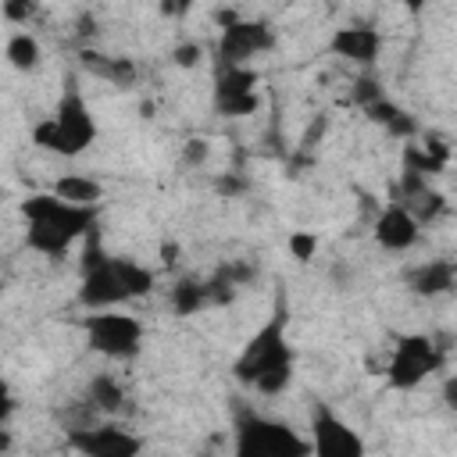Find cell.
Returning <instances> with one entry per match:
<instances>
[{
	"mask_svg": "<svg viewBox=\"0 0 457 457\" xmlns=\"http://www.w3.org/2000/svg\"><path fill=\"white\" fill-rule=\"evenodd\" d=\"M154 289V271L129 261V257H107L100 250L96 232H86V250H82V289L79 300L86 307H118L125 300L146 296Z\"/></svg>",
	"mask_w": 457,
	"mask_h": 457,
	"instance_id": "cell-1",
	"label": "cell"
},
{
	"mask_svg": "<svg viewBox=\"0 0 457 457\" xmlns=\"http://www.w3.org/2000/svg\"><path fill=\"white\" fill-rule=\"evenodd\" d=\"M232 375L243 386H253L264 396H275L293 378V350L286 343V307L278 300L275 314L246 339L239 357L232 361Z\"/></svg>",
	"mask_w": 457,
	"mask_h": 457,
	"instance_id": "cell-2",
	"label": "cell"
},
{
	"mask_svg": "<svg viewBox=\"0 0 457 457\" xmlns=\"http://www.w3.org/2000/svg\"><path fill=\"white\" fill-rule=\"evenodd\" d=\"M21 214L29 221L25 243L43 257H61L79 236H86L96 225V204H68L54 193H36L21 200Z\"/></svg>",
	"mask_w": 457,
	"mask_h": 457,
	"instance_id": "cell-3",
	"label": "cell"
},
{
	"mask_svg": "<svg viewBox=\"0 0 457 457\" xmlns=\"http://www.w3.org/2000/svg\"><path fill=\"white\" fill-rule=\"evenodd\" d=\"M236 453L239 457H300V453H311V439H300L282 421L243 411L236 418Z\"/></svg>",
	"mask_w": 457,
	"mask_h": 457,
	"instance_id": "cell-4",
	"label": "cell"
},
{
	"mask_svg": "<svg viewBox=\"0 0 457 457\" xmlns=\"http://www.w3.org/2000/svg\"><path fill=\"white\" fill-rule=\"evenodd\" d=\"M82 328H86L89 350H96L111 361L136 357L139 346H143V325L132 314H114V311L104 307V314H89Z\"/></svg>",
	"mask_w": 457,
	"mask_h": 457,
	"instance_id": "cell-5",
	"label": "cell"
},
{
	"mask_svg": "<svg viewBox=\"0 0 457 457\" xmlns=\"http://www.w3.org/2000/svg\"><path fill=\"white\" fill-rule=\"evenodd\" d=\"M439 368V350L428 336H403L396 343V353L389 361V382L396 389H414L428 371Z\"/></svg>",
	"mask_w": 457,
	"mask_h": 457,
	"instance_id": "cell-6",
	"label": "cell"
},
{
	"mask_svg": "<svg viewBox=\"0 0 457 457\" xmlns=\"http://www.w3.org/2000/svg\"><path fill=\"white\" fill-rule=\"evenodd\" d=\"M311 450L318 457H361L364 439L339 414H332L325 403H318L311 411Z\"/></svg>",
	"mask_w": 457,
	"mask_h": 457,
	"instance_id": "cell-7",
	"label": "cell"
},
{
	"mask_svg": "<svg viewBox=\"0 0 457 457\" xmlns=\"http://www.w3.org/2000/svg\"><path fill=\"white\" fill-rule=\"evenodd\" d=\"M275 46V32L268 21H232L221 29V43H218V57L221 64H246L253 54H264Z\"/></svg>",
	"mask_w": 457,
	"mask_h": 457,
	"instance_id": "cell-8",
	"label": "cell"
},
{
	"mask_svg": "<svg viewBox=\"0 0 457 457\" xmlns=\"http://www.w3.org/2000/svg\"><path fill=\"white\" fill-rule=\"evenodd\" d=\"M71 446L86 457H132L139 453V439L121 428V425H82V428H68Z\"/></svg>",
	"mask_w": 457,
	"mask_h": 457,
	"instance_id": "cell-9",
	"label": "cell"
},
{
	"mask_svg": "<svg viewBox=\"0 0 457 457\" xmlns=\"http://www.w3.org/2000/svg\"><path fill=\"white\" fill-rule=\"evenodd\" d=\"M50 118H54L57 129L64 132V139H68V146H71V157L82 154L86 146H93V139H96V121H93V114H89V107H86V100H82V93H79L75 86L64 89V96L57 100V111H54Z\"/></svg>",
	"mask_w": 457,
	"mask_h": 457,
	"instance_id": "cell-10",
	"label": "cell"
},
{
	"mask_svg": "<svg viewBox=\"0 0 457 457\" xmlns=\"http://www.w3.org/2000/svg\"><path fill=\"white\" fill-rule=\"evenodd\" d=\"M418 232H421V221H418L400 200H393V204L378 214V221H375V243H378L382 250H393V253L411 250V246L418 243Z\"/></svg>",
	"mask_w": 457,
	"mask_h": 457,
	"instance_id": "cell-11",
	"label": "cell"
},
{
	"mask_svg": "<svg viewBox=\"0 0 457 457\" xmlns=\"http://www.w3.org/2000/svg\"><path fill=\"white\" fill-rule=\"evenodd\" d=\"M328 46H332V54H339V57H346V61L371 64V61L378 57L382 39H378V32L368 29V25H350V29H336V36H332Z\"/></svg>",
	"mask_w": 457,
	"mask_h": 457,
	"instance_id": "cell-12",
	"label": "cell"
},
{
	"mask_svg": "<svg viewBox=\"0 0 457 457\" xmlns=\"http://www.w3.org/2000/svg\"><path fill=\"white\" fill-rule=\"evenodd\" d=\"M79 61H82V68L89 75H96V79H104V82H111L118 89H129L136 82V64L129 57H111V54H100V50H89L86 46L79 54Z\"/></svg>",
	"mask_w": 457,
	"mask_h": 457,
	"instance_id": "cell-13",
	"label": "cell"
},
{
	"mask_svg": "<svg viewBox=\"0 0 457 457\" xmlns=\"http://www.w3.org/2000/svg\"><path fill=\"white\" fill-rule=\"evenodd\" d=\"M407 286L418 296H439L453 286V264L450 261H425L414 271H407Z\"/></svg>",
	"mask_w": 457,
	"mask_h": 457,
	"instance_id": "cell-14",
	"label": "cell"
},
{
	"mask_svg": "<svg viewBox=\"0 0 457 457\" xmlns=\"http://www.w3.org/2000/svg\"><path fill=\"white\" fill-rule=\"evenodd\" d=\"M50 193L54 196H61V200H68V204H82V207H89V204H96L100 196H104V186L93 179V175H61L54 186H50Z\"/></svg>",
	"mask_w": 457,
	"mask_h": 457,
	"instance_id": "cell-15",
	"label": "cell"
},
{
	"mask_svg": "<svg viewBox=\"0 0 457 457\" xmlns=\"http://www.w3.org/2000/svg\"><path fill=\"white\" fill-rule=\"evenodd\" d=\"M253 86H257V71L253 68H246V64H221V71L214 79V104L243 96V93H253Z\"/></svg>",
	"mask_w": 457,
	"mask_h": 457,
	"instance_id": "cell-16",
	"label": "cell"
},
{
	"mask_svg": "<svg viewBox=\"0 0 457 457\" xmlns=\"http://www.w3.org/2000/svg\"><path fill=\"white\" fill-rule=\"evenodd\" d=\"M86 400L96 407V414H114V411L125 407V389L114 375H96L86 386Z\"/></svg>",
	"mask_w": 457,
	"mask_h": 457,
	"instance_id": "cell-17",
	"label": "cell"
},
{
	"mask_svg": "<svg viewBox=\"0 0 457 457\" xmlns=\"http://www.w3.org/2000/svg\"><path fill=\"white\" fill-rule=\"evenodd\" d=\"M204 303H211V289H207V282L182 278V282L171 286V307H175L179 314H193V311H200Z\"/></svg>",
	"mask_w": 457,
	"mask_h": 457,
	"instance_id": "cell-18",
	"label": "cell"
},
{
	"mask_svg": "<svg viewBox=\"0 0 457 457\" xmlns=\"http://www.w3.org/2000/svg\"><path fill=\"white\" fill-rule=\"evenodd\" d=\"M7 61H11V68H18V71H32L36 64H39V39L36 36H29V32H14L11 39H7Z\"/></svg>",
	"mask_w": 457,
	"mask_h": 457,
	"instance_id": "cell-19",
	"label": "cell"
},
{
	"mask_svg": "<svg viewBox=\"0 0 457 457\" xmlns=\"http://www.w3.org/2000/svg\"><path fill=\"white\" fill-rule=\"evenodd\" d=\"M32 143H36L39 150H50V154L71 157V146H68V139H64V132L57 129V121H54V118H43V121L32 129Z\"/></svg>",
	"mask_w": 457,
	"mask_h": 457,
	"instance_id": "cell-20",
	"label": "cell"
},
{
	"mask_svg": "<svg viewBox=\"0 0 457 457\" xmlns=\"http://www.w3.org/2000/svg\"><path fill=\"white\" fill-rule=\"evenodd\" d=\"M0 11L11 25H25L39 11V0H0Z\"/></svg>",
	"mask_w": 457,
	"mask_h": 457,
	"instance_id": "cell-21",
	"label": "cell"
},
{
	"mask_svg": "<svg viewBox=\"0 0 457 457\" xmlns=\"http://www.w3.org/2000/svg\"><path fill=\"white\" fill-rule=\"evenodd\" d=\"M257 104H261L257 93H243V96H232V100H218V111L232 114V118H243V114H253Z\"/></svg>",
	"mask_w": 457,
	"mask_h": 457,
	"instance_id": "cell-22",
	"label": "cell"
},
{
	"mask_svg": "<svg viewBox=\"0 0 457 457\" xmlns=\"http://www.w3.org/2000/svg\"><path fill=\"white\" fill-rule=\"evenodd\" d=\"M382 129H386L389 136H400V139H411V136L418 132V121H414V118H411L407 111H400V107H396V111L389 114V121H386Z\"/></svg>",
	"mask_w": 457,
	"mask_h": 457,
	"instance_id": "cell-23",
	"label": "cell"
},
{
	"mask_svg": "<svg viewBox=\"0 0 457 457\" xmlns=\"http://www.w3.org/2000/svg\"><path fill=\"white\" fill-rule=\"evenodd\" d=\"M314 250H318V236H314V232H293V236H289V253H293L296 261H311Z\"/></svg>",
	"mask_w": 457,
	"mask_h": 457,
	"instance_id": "cell-24",
	"label": "cell"
},
{
	"mask_svg": "<svg viewBox=\"0 0 457 457\" xmlns=\"http://www.w3.org/2000/svg\"><path fill=\"white\" fill-rule=\"evenodd\" d=\"M200 57H204L200 43H182V46H175V50H171V61H175L179 68H193Z\"/></svg>",
	"mask_w": 457,
	"mask_h": 457,
	"instance_id": "cell-25",
	"label": "cell"
},
{
	"mask_svg": "<svg viewBox=\"0 0 457 457\" xmlns=\"http://www.w3.org/2000/svg\"><path fill=\"white\" fill-rule=\"evenodd\" d=\"M211 157L207 139H186V164H204Z\"/></svg>",
	"mask_w": 457,
	"mask_h": 457,
	"instance_id": "cell-26",
	"label": "cell"
},
{
	"mask_svg": "<svg viewBox=\"0 0 457 457\" xmlns=\"http://www.w3.org/2000/svg\"><path fill=\"white\" fill-rule=\"evenodd\" d=\"M11 414H14V396H11L7 378H0V428L11 421Z\"/></svg>",
	"mask_w": 457,
	"mask_h": 457,
	"instance_id": "cell-27",
	"label": "cell"
},
{
	"mask_svg": "<svg viewBox=\"0 0 457 457\" xmlns=\"http://www.w3.org/2000/svg\"><path fill=\"white\" fill-rule=\"evenodd\" d=\"M193 4L196 0H157V7H161L164 18H182V14H189Z\"/></svg>",
	"mask_w": 457,
	"mask_h": 457,
	"instance_id": "cell-28",
	"label": "cell"
},
{
	"mask_svg": "<svg viewBox=\"0 0 457 457\" xmlns=\"http://www.w3.org/2000/svg\"><path fill=\"white\" fill-rule=\"evenodd\" d=\"M353 96H357V104L364 107V104L378 100V96H382V89H378V82H371V79H361V82H357V93H353Z\"/></svg>",
	"mask_w": 457,
	"mask_h": 457,
	"instance_id": "cell-29",
	"label": "cell"
},
{
	"mask_svg": "<svg viewBox=\"0 0 457 457\" xmlns=\"http://www.w3.org/2000/svg\"><path fill=\"white\" fill-rule=\"evenodd\" d=\"M214 189H218V193L236 196V193H243V189H246V182H243V179H236V175H221V179H214Z\"/></svg>",
	"mask_w": 457,
	"mask_h": 457,
	"instance_id": "cell-30",
	"label": "cell"
},
{
	"mask_svg": "<svg viewBox=\"0 0 457 457\" xmlns=\"http://www.w3.org/2000/svg\"><path fill=\"white\" fill-rule=\"evenodd\" d=\"M175 257H179V243H164L161 246V261L164 264H175Z\"/></svg>",
	"mask_w": 457,
	"mask_h": 457,
	"instance_id": "cell-31",
	"label": "cell"
},
{
	"mask_svg": "<svg viewBox=\"0 0 457 457\" xmlns=\"http://www.w3.org/2000/svg\"><path fill=\"white\" fill-rule=\"evenodd\" d=\"M403 7H407V11H411V14H418V11H421V7H425V0H403Z\"/></svg>",
	"mask_w": 457,
	"mask_h": 457,
	"instance_id": "cell-32",
	"label": "cell"
},
{
	"mask_svg": "<svg viewBox=\"0 0 457 457\" xmlns=\"http://www.w3.org/2000/svg\"><path fill=\"white\" fill-rule=\"evenodd\" d=\"M7 443H11V439H7V432L0 428V450H7Z\"/></svg>",
	"mask_w": 457,
	"mask_h": 457,
	"instance_id": "cell-33",
	"label": "cell"
}]
</instances>
